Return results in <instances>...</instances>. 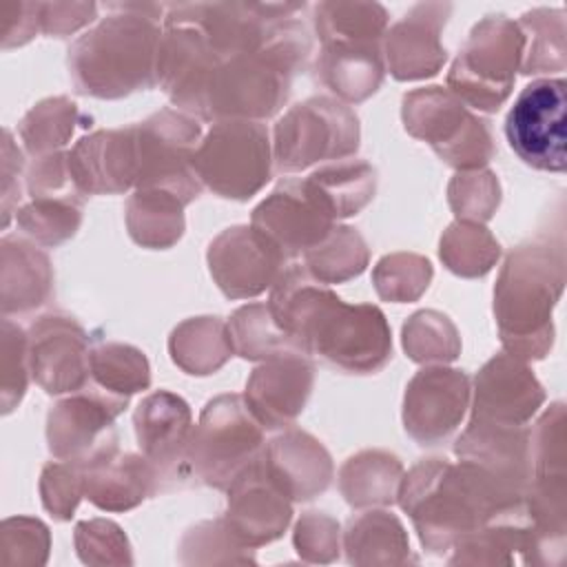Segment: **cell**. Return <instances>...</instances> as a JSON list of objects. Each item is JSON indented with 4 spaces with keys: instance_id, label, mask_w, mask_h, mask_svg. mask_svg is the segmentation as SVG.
Listing matches in <instances>:
<instances>
[{
    "instance_id": "cell-40",
    "label": "cell",
    "mask_w": 567,
    "mask_h": 567,
    "mask_svg": "<svg viewBox=\"0 0 567 567\" xmlns=\"http://www.w3.org/2000/svg\"><path fill=\"white\" fill-rule=\"evenodd\" d=\"M44 507L60 520L71 518L78 501L84 496L82 465L78 461L53 463L42 474Z\"/></svg>"
},
{
    "instance_id": "cell-17",
    "label": "cell",
    "mask_w": 567,
    "mask_h": 567,
    "mask_svg": "<svg viewBox=\"0 0 567 567\" xmlns=\"http://www.w3.org/2000/svg\"><path fill=\"white\" fill-rule=\"evenodd\" d=\"M545 392L523 359L507 352L494 357L476 374L472 421L525 425L543 405Z\"/></svg>"
},
{
    "instance_id": "cell-24",
    "label": "cell",
    "mask_w": 567,
    "mask_h": 567,
    "mask_svg": "<svg viewBox=\"0 0 567 567\" xmlns=\"http://www.w3.org/2000/svg\"><path fill=\"white\" fill-rule=\"evenodd\" d=\"M186 204L166 190H137L128 199L126 224L131 237L148 248H168L184 233Z\"/></svg>"
},
{
    "instance_id": "cell-9",
    "label": "cell",
    "mask_w": 567,
    "mask_h": 567,
    "mask_svg": "<svg viewBox=\"0 0 567 567\" xmlns=\"http://www.w3.org/2000/svg\"><path fill=\"white\" fill-rule=\"evenodd\" d=\"M505 135L527 166L563 173L567 166V82L543 78L527 84L507 113Z\"/></svg>"
},
{
    "instance_id": "cell-30",
    "label": "cell",
    "mask_w": 567,
    "mask_h": 567,
    "mask_svg": "<svg viewBox=\"0 0 567 567\" xmlns=\"http://www.w3.org/2000/svg\"><path fill=\"white\" fill-rule=\"evenodd\" d=\"M381 4L323 2L317 7V31L328 42H377L385 29Z\"/></svg>"
},
{
    "instance_id": "cell-1",
    "label": "cell",
    "mask_w": 567,
    "mask_h": 567,
    "mask_svg": "<svg viewBox=\"0 0 567 567\" xmlns=\"http://www.w3.org/2000/svg\"><path fill=\"white\" fill-rule=\"evenodd\" d=\"M268 310L303 354H317L343 372L370 374L392 357L385 315L372 303H346L301 266L281 270Z\"/></svg>"
},
{
    "instance_id": "cell-11",
    "label": "cell",
    "mask_w": 567,
    "mask_h": 567,
    "mask_svg": "<svg viewBox=\"0 0 567 567\" xmlns=\"http://www.w3.org/2000/svg\"><path fill=\"white\" fill-rule=\"evenodd\" d=\"M126 405L128 396L89 383L49 412V450L62 461L89 458L115 441L113 421Z\"/></svg>"
},
{
    "instance_id": "cell-22",
    "label": "cell",
    "mask_w": 567,
    "mask_h": 567,
    "mask_svg": "<svg viewBox=\"0 0 567 567\" xmlns=\"http://www.w3.org/2000/svg\"><path fill=\"white\" fill-rule=\"evenodd\" d=\"M321 80L339 97L361 102L383 80V51L377 42H328L319 60Z\"/></svg>"
},
{
    "instance_id": "cell-28",
    "label": "cell",
    "mask_w": 567,
    "mask_h": 567,
    "mask_svg": "<svg viewBox=\"0 0 567 567\" xmlns=\"http://www.w3.org/2000/svg\"><path fill=\"white\" fill-rule=\"evenodd\" d=\"M306 270L323 281L339 284L357 277L368 266V248L363 237L350 226H334L330 235L303 255Z\"/></svg>"
},
{
    "instance_id": "cell-18",
    "label": "cell",
    "mask_w": 567,
    "mask_h": 567,
    "mask_svg": "<svg viewBox=\"0 0 567 567\" xmlns=\"http://www.w3.org/2000/svg\"><path fill=\"white\" fill-rule=\"evenodd\" d=\"M312 390V363L301 350H286L259 365L246 383V403L257 421L284 427L297 419Z\"/></svg>"
},
{
    "instance_id": "cell-32",
    "label": "cell",
    "mask_w": 567,
    "mask_h": 567,
    "mask_svg": "<svg viewBox=\"0 0 567 567\" xmlns=\"http://www.w3.org/2000/svg\"><path fill=\"white\" fill-rule=\"evenodd\" d=\"M228 332L233 350L244 359H270L286 350H299L264 303L239 308L228 321Z\"/></svg>"
},
{
    "instance_id": "cell-36",
    "label": "cell",
    "mask_w": 567,
    "mask_h": 567,
    "mask_svg": "<svg viewBox=\"0 0 567 567\" xmlns=\"http://www.w3.org/2000/svg\"><path fill=\"white\" fill-rule=\"evenodd\" d=\"M22 228L42 244L55 246L69 239L80 226V202L35 197L31 206L20 213Z\"/></svg>"
},
{
    "instance_id": "cell-25",
    "label": "cell",
    "mask_w": 567,
    "mask_h": 567,
    "mask_svg": "<svg viewBox=\"0 0 567 567\" xmlns=\"http://www.w3.org/2000/svg\"><path fill=\"white\" fill-rule=\"evenodd\" d=\"M401 463L385 452H361L341 470V489L354 507L388 505L399 496Z\"/></svg>"
},
{
    "instance_id": "cell-35",
    "label": "cell",
    "mask_w": 567,
    "mask_h": 567,
    "mask_svg": "<svg viewBox=\"0 0 567 567\" xmlns=\"http://www.w3.org/2000/svg\"><path fill=\"white\" fill-rule=\"evenodd\" d=\"M430 279L432 266L419 255H390L374 268L377 292L390 301H414Z\"/></svg>"
},
{
    "instance_id": "cell-8",
    "label": "cell",
    "mask_w": 567,
    "mask_h": 567,
    "mask_svg": "<svg viewBox=\"0 0 567 567\" xmlns=\"http://www.w3.org/2000/svg\"><path fill=\"white\" fill-rule=\"evenodd\" d=\"M359 148V120L341 102L310 97L275 126V159L281 173L303 171L323 159H343Z\"/></svg>"
},
{
    "instance_id": "cell-33",
    "label": "cell",
    "mask_w": 567,
    "mask_h": 567,
    "mask_svg": "<svg viewBox=\"0 0 567 567\" xmlns=\"http://www.w3.org/2000/svg\"><path fill=\"white\" fill-rule=\"evenodd\" d=\"M498 241L474 221H456L441 239V259L463 277L485 275L498 259Z\"/></svg>"
},
{
    "instance_id": "cell-13",
    "label": "cell",
    "mask_w": 567,
    "mask_h": 567,
    "mask_svg": "<svg viewBox=\"0 0 567 567\" xmlns=\"http://www.w3.org/2000/svg\"><path fill=\"white\" fill-rule=\"evenodd\" d=\"M290 516V498L272 481L261 456L230 483L224 525L241 547L279 538Z\"/></svg>"
},
{
    "instance_id": "cell-31",
    "label": "cell",
    "mask_w": 567,
    "mask_h": 567,
    "mask_svg": "<svg viewBox=\"0 0 567 567\" xmlns=\"http://www.w3.org/2000/svg\"><path fill=\"white\" fill-rule=\"evenodd\" d=\"M91 379L95 385L131 396L146 390L151 383V370L144 352L124 343H102L91 350Z\"/></svg>"
},
{
    "instance_id": "cell-12",
    "label": "cell",
    "mask_w": 567,
    "mask_h": 567,
    "mask_svg": "<svg viewBox=\"0 0 567 567\" xmlns=\"http://www.w3.org/2000/svg\"><path fill=\"white\" fill-rule=\"evenodd\" d=\"M208 266L226 297L244 299L272 286L286 268V259L255 226H233L210 244Z\"/></svg>"
},
{
    "instance_id": "cell-2",
    "label": "cell",
    "mask_w": 567,
    "mask_h": 567,
    "mask_svg": "<svg viewBox=\"0 0 567 567\" xmlns=\"http://www.w3.org/2000/svg\"><path fill=\"white\" fill-rule=\"evenodd\" d=\"M122 13L104 18L69 49L75 89L95 97H124L157 82L162 33L159 4H117Z\"/></svg>"
},
{
    "instance_id": "cell-14",
    "label": "cell",
    "mask_w": 567,
    "mask_h": 567,
    "mask_svg": "<svg viewBox=\"0 0 567 567\" xmlns=\"http://www.w3.org/2000/svg\"><path fill=\"white\" fill-rule=\"evenodd\" d=\"M470 403V379L463 370L423 368L405 390L403 423L421 445L445 441Z\"/></svg>"
},
{
    "instance_id": "cell-20",
    "label": "cell",
    "mask_w": 567,
    "mask_h": 567,
    "mask_svg": "<svg viewBox=\"0 0 567 567\" xmlns=\"http://www.w3.org/2000/svg\"><path fill=\"white\" fill-rule=\"evenodd\" d=\"M447 11V4H419L390 29L385 55L396 80H419L441 69L445 49L439 42V31Z\"/></svg>"
},
{
    "instance_id": "cell-27",
    "label": "cell",
    "mask_w": 567,
    "mask_h": 567,
    "mask_svg": "<svg viewBox=\"0 0 567 567\" xmlns=\"http://www.w3.org/2000/svg\"><path fill=\"white\" fill-rule=\"evenodd\" d=\"M348 560L359 565H388L408 558V538L396 516L388 512H368L350 520L346 532Z\"/></svg>"
},
{
    "instance_id": "cell-21",
    "label": "cell",
    "mask_w": 567,
    "mask_h": 567,
    "mask_svg": "<svg viewBox=\"0 0 567 567\" xmlns=\"http://www.w3.org/2000/svg\"><path fill=\"white\" fill-rule=\"evenodd\" d=\"M261 461L290 501H308L321 494L332 478V463L323 445L299 430L270 441Z\"/></svg>"
},
{
    "instance_id": "cell-4",
    "label": "cell",
    "mask_w": 567,
    "mask_h": 567,
    "mask_svg": "<svg viewBox=\"0 0 567 567\" xmlns=\"http://www.w3.org/2000/svg\"><path fill=\"white\" fill-rule=\"evenodd\" d=\"M264 452V425L257 421L246 399L224 394L204 408L193 425L186 467L188 478L228 489L230 483L252 465Z\"/></svg>"
},
{
    "instance_id": "cell-41",
    "label": "cell",
    "mask_w": 567,
    "mask_h": 567,
    "mask_svg": "<svg viewBox=\"0 0 567 567\" xmlns=\"http://www.w3.org/2000/svg\"><path fill=\"white\" fill-rule=\"evenodd\" d=\"M295 545L308 560L328 563L339 556V525L332 518L312 512L299 520Z\"/></svg>"
},
{
    "instance_id": "cell-5",
    "label": "cell",
    "mask_w": 567,
    "mask_h": 567,
    "mask_svg": "<svg viewBox=\"0 0 567 567\" xmlns=\"http://www.w3.org/2000/svg\"><path fill=\"white\" fill-rule=\"evenodd\" d=\"M525 53L520 27L505 16H489L474 27L447 75L450 91L467 106L498 111L507 100Z\"/></svg>"
},
{
    "instance_id": "cell-7",
    "label": "cell",
    "mask_w": 567,
    "mask_h": 567,
    "mask_svg": "<svg viewBox=\"0 0 567 567\" xmlns=\"http://www.w3.org/2000/svg\"><path fill=\"white\" fill-rule=\"evenodd\" d=\"M193 166L204 186L221 197L248 199L270 179V142L259 122H215L197 144Z\"/></svg>"
},
{
    "instance_id": "cell-23",
    "label": "cell",
    "mask_w": 567,
    "mask_h": 567,
    "mask_svg": "<svg viewBox=\"0 0 567 567\" xmlns=\"http://www.w3.org/2000/svg\"><path fill=\"white\" fill-rule=\"evenodd\" d=\"M306 182L319 195L323 206L334 219L357 215L372 197L377 188V173L365 162L341 159L332 166L319 168Z\"/></svg>"
},
{
    "instance_id": "cell-15",
    "label": "cell",
    "mask_w": 567,
    "mask_h": 567,
    "mask_svg": "<svg viewBox=\"0 0 567 567\" xmlns=\"http://www.w3.org/2000/svg\"><path fill=\"white\" fill-rule=\"evenodd\" d=\"M29 357L49 394L78 392L91 383L89 334L71 317H42L31 328Z\"/></svg>"
},
{
    "instance_id": "cell-19",
    "label": "cell",
    "mask_w": 567,
    "mask_h": 567,
    "mask_svg": "<svg viewBox=\"0 0 567 567\" xmlns=\"http://www.w3.org/2000/svg\"><path fill=\"white\" fill-rule=\"evenodd\" d=\"M78 463L82 465L84 496L100 509H131L159 487L153 463L144 454H122L115 441Z\"/></svg>"
},
{
    "instance_id": "cell-6",
    "label": "cell",
    "mask_w": 567,
    "mask_h": 567,
    "mask_svg": "<svg viewBox=\"0 0 567 567\" xmlns=\"http://www.w3.org/2000/svg\"><path fill=\"white\" fill-rule=\"evenodd\" d=\"M403 122L414 137L425 140L450 166L463 173L478 171L494 155L487 122L472 115L447 89L427 86L405 95Z\"/></svg>"
},
{
    "instance_id": "cell-10",
    "label": "cell",
    "mask_w": 567,
    "mask_h": 567,
    "mask_svg": "<svg viewBox=\"0 0 567 567\" xmlns=\"http://www.w3.org/2000/svg\"><path fill=\"white\" fill-rule=\"evenodd\" d=\"M250 226L288 261L317 248L334 228V217L306 179H288L255 208Z\"/></svg>"
},
{
    "instance_id": "cell-38",
    "label": "cell",
    "mask_w": 567,
    "mask_h": 567,
    "mask_svg": "<svg viewBox=\"0 0 567 567\" xmlns=\"http://www.w3.org/2000/svg\"><path fill=\"white\" fill-rule=\"evenodd\" d=\"M501 202L498 179L489 171H465L450 186V204L463 221L481 224L494 215Z\"/></svg>"
},
{
    "instance_id": "cell-37",
    "label": "cell",
    "mask_w": 567,
    "mask_h": 567,
    "mask_svg": "<svg viewBox=\"0 0 567 567\" xmlns=\"http://www.w3.org/2000/svg\"><path fill=\"white\" fill-rule=\"evenodd\" d=\"M75 117L78 109L66 97H55L38 104L22 122V135L29 151H51L66 144L73 133Z\"/></svg>"
},
{
    "instance_id": "cell-29",
    "label": "cell",
    "mask_w": 567,
    "mask_h": 567,
    "mask_svg": "<svg viewBox=\"0 0 567 567\" xmlns=\"http://www.w3.org/2000/svg\"><path fill=\"white\" fill-rule=\"evenodd\" d=\"M520 31L525 35L523 73L563 71L565 69V13L563 9H534L523 16Z\"/></svg>"
},
{
    "instance_id": "cell-16",
    "label": "cell",
    "mask_w": 567,
    "mask_h": 567,
    "mask_svg": "<svg viewBox=\"0 0 567 567\" xmlns=\"http://www.w3.org/2000/svg\"><path fill=\"white\" fill-rule=\"evenodd\" d=\"M133 423L140 450L153 463L159 483L188 478L186 450L193 425L186 401L164 390L148 394L137 405Z\"/></svg>"
},
{
    "instance_id": "cell-3",
    "label": "cell",
    "mask_w": 567,
    "mask_h": 567,
    "mask_svg": "<svg viewBox=\"0 0 567 567\" xmlns=\"http://www.w3.org/2000/svg\"><path fill=\"white\" fill-rule=\"evenodd\" d=\"M565 286L563 239L518 246L507 257L496 290L494 312L507 354L543 359L554 343L551 312Z\"/></svg>"
},
{
    "instance_id": "cell-26",
    "label": "cell",
    "mask_w": 567,
    "mask_h": 567,
    "mask_svg": "<svg viewBox=\"0 0 567 567\" xmlns=\"http://www.w3.org/2000/svg\"><path fill=\"white\" fill-rule=\"evenodd\" d=\"M233 350L230 332L217 317H199L182 323L171 337V354L190 374L215 372Z\"/></svg>"
},
{
    "instance_id": "cell-39",
    "label": "cell",
    "mask_w": 567,
    "mask_h": 567,
    "mask_svg": "<svg viewBox=\"0 0 567 567\" xmlns=\"http://www.w3.org/2000/svg\"><path fill=\"white\" fill-rule=\"evenodd\" d=\"M75 543L84 563H133L126 536L111 520L80 523L75 527Z\"/></svg>"
},
{
    "instance_id": "cell-34",
    "label": "cell",
    "mask_w": 567,
    "mask_h": 567,
    "mask_svg": "<svg viewBox=\"0 0 567 567\" xmlns=\"http://www.w3.org/2000/svg\"><path fill=\"white\" fill-rule=\"evenodd\" d=\"M403 346L410 359L425 361H452L458 354V337L454 326L434 310L416 312L403 328Z\"/></svg>"
}]
</instances>
